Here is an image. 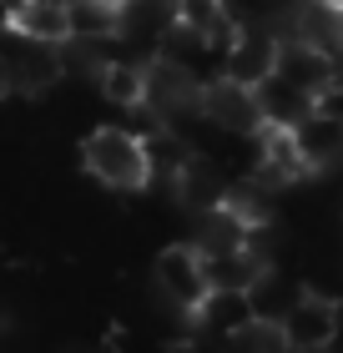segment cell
<instances>
[{"mask_svg": "<svg viewBox=\"0 0 343 353\" xmlns=\"http://www.w3.org/2000/svg\"><path fill=\"white\" fill-rule=\"evenodd\" d=\"M338 313H343V308H338L333 298L303 288V298L293 303L283 318H277V323H283V343H288L293 353H318V348H329V343L338 339Z\"/></svg>", "mask_w": 343, "mask_h": 353, "instance_id": "cell-5", "label": "cell"}, {"mask_svg": "<svg viewBox=\"0 0 343 353\" xmlns=\"http://www.w3.org/2000/svg\"><path fill=\"white\" fill-rule=\"evenodd\" d=\"M248 298H253V313H263V318H283L293 303L303 298V283L283 278L277 268H263V272H257V278L248 283Z\"/></svg>", "mask_w": 343, "mask_h": 353, "instance_id": "cell-13", "label": "cell"}, {"mask_svg": "<svg viewBox=\"0 0 343 353\" xmlns=\"http://www.w3.org/2000/svg\"><path fill=\"white\" fill-rule=\"evenodd\" d=\"M15 81H10V56H6V46H0V96H10Z\"/></svg>", "mask_w": 343, "mask_h": 353, "instance_id": "cell-17", "label": "cell"}, {"mask_svg": "<svg viewBox=\"0 0 343 353\" xmlns=\"http://www.w3.org/2000/svg\"><path fill=\"white\" fill-rule=\"evenodd\" d=\"M313 111H323V117L343 121V76H333V81H329V86H323V91L313 96Z\"/></svg>", "mask_w": 343, "mask_h": 353, "instance_id": "cell-16", "label": "cell"}, {"mask_svg": "<svg viewBox=\"0 0 343 353\" xmlns=\"http://www.w3.org/2000/svg\"><path fill=\"white\" fill-rule=\"evenodd\" d=\"M273 71L283 76V81H293V86H303L308 96H318L323 86L338 76V56H329L323 46H313V41H303V36H277V61H273Z\"/></svg>", "mask_w": 343, "mask_h": 353, "instance_id": "cell-7", "label": "cell"}, {"mask_svg": "<svg viewBox=\"0 0 343 353\" xmlns=\"http://www.w3.org/2000/svg\"><path fill=\"white\" fill-rule=\"evenodd\" d=\"M273 61H277V30L257 26V21H237L233 41L222 46V71L233 81L257 86L263 76H273Z\"/></svg>", "mask_w": 343, "mask_h": 353, "instance_id": "cell-6", "label": "cell"}, {"mask_svg": "<svg viewBox=\"0 0 343 353\" xmlns=\"http://www.w3.org/2000/svg\"><path fill=\"white\" fill-rule=\"evenodd\" d=\"M152 283H157V293L167 298L172 308L192 313V308L202 303V293H207L202 252L192 248V243H172V248H161V252H157V268H152Z\"/></svg>", "mask_w": 343, "mask_h": 353, "instance_id": "cell-3", "label": "cell"}, {"mask_svg": "<svg viewBox=\"0 0 343 353\" xmlns=\"http://www.w3.org/2000/svg\"><path fill=\"white\" fill-rule=\"evenodd\" d=\"M6 26L30 36V41L61 46V41H71V6L66 0H15L6 10Z\"/></svg>", "mask_w": 343, "mask_h": 353, "instance_id": "cell-8", "label": "cell"}, {"mask_svg": "<svg viewBox=\"0 0 343 353\" xmlns=\"http://www.w3.org/2000/svg\"><path fill=\"white\" fill-rule=\"evenodd\" d=\"M248 318H253L248 288H207L202 303L192 308V323H197L202 333H217V339H233Z\"/></svg>", "mask_w": 343, "mask_h": 353, "instance_id": "cell-9", "label": "cell"}, {"mask_svg": "<svg viewBox=\"0 0 343 353\" xmlns=\"http://www.w3.org/2000/svg\"><path fill=\"white\" fill-rule=\"evenodd\" d=\"M253 91H257V106H263V126H298L308 111H313V96H308L303 86L283 81L277 71L263 76Z\"/></svg>", "mask_w": 343, "mask_h": 353, "instance_id": "cell-11", "label": "cell"}, {"mask_svg": "<svg viewBox=\"0 0 343 353\" xmlns=\"http://www.w3.org/2000/svg\"><path fill=\"white\" fill-rule=\"evenodd\" d=\"M66 6H71V36L117 41V21H121L117 0H66Z\"/></svg>", "mask_w": 343, "mask_h": 353, "instance_id": "cell-14", "label": "cell"}, {"mask_svg": "<svg viewBox=\"0 0 343 353\" xmlns=\"http://www.w3.org/2000/svg\"><path fill=\"white\" fill-rule=\"evenodd\" d=\"M0 46H6V56H10V81H15V91H26V96L51 91L61 76H66V66H61V46H51V41H30V36H21V30L6 26Z\"/></svg>", "mask_w": 343, "mask_h": 353, "instance_id": "cell-4", "label": "cell"}, {"mask_svg": "<svg viewBox=\"0 0 343 353\" xmlns=\"http://www.w3.org/2000/svg\"><path fill=\"white\" fill-rule=\"evenodd\" d=\"M117 6H126V0H117Z\"/></svg>", "mask_w": 343, "mask_h": 353, "instance_id": "cell-18", "label": "cell"}, {"mask_svg": "<svg viewBox=\"0 0 343 353\" xmlns=\"http://www.w3.org/2000/svg\"><path fill=\"white\" fill-rule=\"evenodd\" d=\"M288 132H293V141H298V152H303L308 172L343 162V121L323 117V111H308V117H303L298 126H288Z\"/></svg>", "mask_w": 343, "mask_h": 353, "instance_id": "cell-10", "label": "cell"}, {"mask_svg": "<svg viewBox=\"0 0 343 353\" xmlns=\"http://www.w3.org/2000/svg\"><path fill=\"white\" fill-rule=\"evenodd\" d=\"M141 71H146V61L141 56H111L106 66H101V96L111 106H121V111H141Z\"/></svg>", "mask_w": 343, "mask_h": 353, "instance_id": "cell-12", "label": "cell"}, {"mask_svg": "<svg viewBox=\"0 0 343 353\" xmlns=\"http://www.w3.org/2000/svg\"><path fill=\"white\" fill-rule=\"evenodd\" d=\"M227 343H233V348H257V353H283L288 348L283 343V323H277V318H263V313H253Z\"/></svg>", "mask_w": 343, "mask_h": 353, "instance_id": "cell-15", "label": "cell"}, {"mask_svg": "<svg viewBox=\"0 0 343 353\" xmlns=\"http://www.w3.org/2000/svg\"><path fill=\"white\" fill-rule=\"evenodd\" d=\"M197 111H202V121L212 126V132H222V137H257V132H263L257 91L248 81H233L227 71H217L212 81H202Z\"/></svg>", "mask_w": 343, "mask_h": 353, "instance_id": "cell-2", "label": "cell"}, {"mask_svg": "<svg viewBox=\"0 0 343 353\" xmlns=\"http://www.w3.org/2000/svg\"><path fill=\"white\" fill-rule=\"evenodd\" d=\"M81 162H86V172L106 192H146L152 187L141 132H132V126H96V132L81 141Z\"/></svg>", "mask_w": 343, "mask_h": 353, "instance_id": "cell-1", "label": "cell"}]
</instances>
